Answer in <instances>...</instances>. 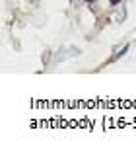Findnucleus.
<instances>
[{"instance_id":"1","label":"nucleus","mask_w":136,"mask_h":152,"mask_svg":"<svg viewBox=\"0 0 136 152\" xmlns=\"http://www.w3.org/2000/svg\"><path fill=\"white\" fill-rule=\"evenodd\" d=\"M119 2H121V0H111V4H113V6H117Z\"/></svg>"}]
</instances>
